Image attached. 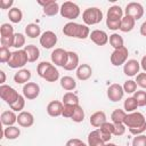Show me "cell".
<instances>
[{
	"label": "cell",
	"mask_w": 146,
	"mask_h": 146,
	"mask_svg": "<svg viewBox=\"0 0 146 146\" xmlns=\"http://www.w3.org/2000/svg\"><path fill=\"white\" fill-rule=\"evenodd\" d=\"M137 107H138V103H137V100L133 98V96H132V97H128V98L124 100V103H123V108H124V111H125L127 113L136 112Z\"/></svg>",
	"instance_id": "36"
},
{
	"label": "cell",
	"mask_w": 146,
	"mask_h": 146,
	"mask_svg": "<svg viewBox=\"0 0 146 146\" xmlns=\"http://www.w3.org/2000/svg\"><path fill=\"white\" fill-rule=\"evenodd\" d=\"M79 56L75 51H67V62L64 65V70L66 71H73L79 67Z\"/></svg>",
	"instance_id": "20"
},
{
	"label": "cell",
	"mask_w": 146,
	"mask_h": 146,
	"mask_svg": "<svg viewBox=\"0 0 146 146\" xmlns=\"http://www.w3.org/2000/svg\"><path fill=\"white\" fill-rule=\"evenodd\" d=\"M76 78L80 81H86L88 80L91 74H92V68L89 64H80L79 67L76 68Z\"/></svg>",
	"instance_id": "21"
},
{
	"label": "cell",
	"mask_w": 146,
	"mask_h": 146,
	"mask_svg": "<svg viewBox=\"0 0 146 146\" xmlns=\"http://www.w3.org/2000/svg\"><path fill=\"white\" fill-rule=\"evenodd\" d=\"M129 50L127 47H122L119 49H114V51L111 55V64L113 66H121L124 65L128 60Z\"/></svg>",
	"instance_id": "8"
},
{
	"label": "cell",
	"mask_w": 146,
	"mask_h": 146,
	"mask_svg": "<svg viewBox=\"0 0 146 146\" xmlns=\"http://www.w3.org/2000/svg\"><path fill=\"white\" fill-rule=\"evenodd\" d=\"M25 34L31 39L41 36V27L35 23H30L25 26Z\"/></svg>",
	"instance_id": "29"
},
{
	"label": "cell",
	"mask_w": 146,
	"mask_h": 146,
	"mask_svg": "<svg viewBox=\"0 0 146 146\" xmlns=\"http://www.w3.org/2000/svg\"><path fill=\"white\" fill-rule=\"evenodd\" d=\"M9 107H10V110L14 111V112H22L23 108L25 107V97L22 96V95H19L18 99H17L14 104H11Z\"/></svg>",
	"instance_id": "39"
},
{
	"label": "cell",
	"mask_w": 146,
	"mask_h": 146,
	"mask_svg": "<svg viewBox=\"0 0 146 146\" xmlns=\"http://www.w3.org/2000/svg\"><path fill=\"white\" fill-rule=\"evenodd\" d=\"M19 135H21V130L18 127L10 125V127H7L3 129V136L9 140H14V139L18 138Z\"/></svg>",
	"instance_id": "32"
},
{
	"label": "cell",
	"mask_w": 146,
	"mask_h": 146,
	"mask_svg": "<svg viewBox=\"0 0 146 146\" xmlns=\"http://www.w3.org/2000/svg\"><path fill=\"white\" fill-rule=\"evenodd\" d=\"M50 58H51V63L55 64V66L64 67V65L67 62V50H65L63 48H56L51 52Z\"/></svg>",
	"instance_id": "13"
},
{
	"label": "cell",
	"mask_w": 146,
	"mask_h": 146,
	"mask_svg": "<svg viewBox=\"0 0 146 146\" xmlns=\"http://www.w3.org/2000/svg\"><path fill=\"white\" fill-rule=\"evenodd\" d=\"M58 38L55 32L52 31H44L40 36V44L44 49H51L56 46Z\"/></svg>",
	"instance_id": "11"
},
{
	"label": "cell",
	"mask_w": 146,
	"mask_h": 146,
	"mask_svg": "<svg viewBox=\"0 0 146 146\" xmlns=\"http://www.w3.org/2000/svg\"><path fill=\"white\" fill-rule=\"evenodd\" d=\"M136 83L143 89H146V73H138L136 75Z\"/></svg>",
	"instance_id": "47"
},
{
	"label": "cell",
	"mask_w": 146,
	"mask_h": 146,
	"mask_svg": "<svg viewBox=\"0 0 146 146\" xmlns=\"http://www.w3.org/2000/svg\"><path fill=\"white\" fill-rule=\"evenodd\" d=\"M78 146H88V144H84L83 141H81V143H80V144H79Z\"/></svg>",
	"instance_id": "55"
},
{
	"label": "cell",
	"mask_w": 146,
	"mask_h": 146,
	"mask_svg": "<svg viewBox=\"0 0 146 146\" xmlns=\"http://www.w3.org/2000/svg\"><path fill=\"white\" fill-rule=\"evenodd\" d=\"M125 129H127V127L124 125V123H117V124H114L113 135H114V136H117V137H120V136L124 135V132H125Z\"/></svg>",
	"instance_id": "46"
},
{
	"label": "cell",
	"mask_w": 146,
	"mask_h": 146,
	"mask_svg": "<svg viewBox=\"0 0 146 146\" xmlns=\"http://www.w3.org/2000/svg\"><path fill=\"white\" fill-rule=\"evenodd\" d=\"M106 18L113 19V21H121L123 18V9L117 5L110 7L106 14Z\"/></svg>",
	"instance_id": "25"
},
{
	"label": "cell",
	"mask_w": 146,
	"mask_h": 146,
	"mask_svg": "<svg viewBox=\"0 0 146 146\" xmlns=\"http://www.w3.org/2000/svg\"><path fill=\"white\" fill-rule=\"evenodd\" d=\"M127 112L124 110H120V108H116L112 112L111 114V119H112V123L114 124H117V123H124V120H125V116H127Z\"/></svg>",
	"instance_id": "31"
},
{
	"label": "cell",
	"mask_w": 146,
	"mask_h": 146,
	"mask_svg": "<svg viewBox=\"0 0 146 146\" xmlns=\"http://www.w3.org/2000/svg\"><path fill=\"white\" fill-rule=\"evenodd\" d=\"M14 5V1L13 0H0V8L1 9H11Z\"/></svg>",
	"instance_id": "49"
},
{
	"label": "cell",
	"mask_w": 146,
	"mask_h": 146,
	"mask_svg": "<svg viewBox=\"0 0 146 146\" xmlns=\"http://www.w3.org/2000/svg\"><path fill=\"white\" fill-rule=\"evenodd\" d=\"M103 19V13L97 7H89L82 13V21L84 25H96Z\"/></svg>",
	"instance_id": "4"
},
{
	"label": "cell",
	"mask_w": 146,
	"mask_h": 146,
	"mask_svg": "<svg viewBox=\"0 0 146 146\" xmlns=\"http://www.w3.org/2000/svg\"><path fill=\"white\" fill-rule=\"evenodd\" d=\"M29 62L27 59V55L25 52L24 49H18L11 52L10 59L8 60V66L11 68H22L23 66H25V64Z\"/></svg>",
	"instance_id": "6"
},
{
	"label": "cell",
	"mask_w": 146,
	"mask_h": 146,
	"mask_svg": "<svg viewBox=\"0 0 146 146\" xmlns=\"http://www.w3.org/2000/svg\"><path fill=\"white\" fill-rule=\"evenodd\" d=\"M40 95V86L35 82H27L23 86V96L26 99H35Z\"/></svg>",
	"instance_id": "14"
},
{
	"label": "cell",
	"mask_w": 146,
	"mask_h": 146,
	"mask_svg": "<svg viewBox=\"0 0 146 146\" xmlns=\"http://www.w3.org/2000/svg\"><path fill=\"white\" fill-rule=\"evenodd\" d=\"M135 24H136V21L131 17V16H127L124 15L123 18L121 19V26H120V31L127 33V32H130L133 30L135 27Z\"/></svg>",
	"instance_id": "28"
},
{
	"label": "cell",
	"mask_w": 146,
	"mask_h": 146,
	"mask_svg": "<svg viewBox=\"0 0 146 146\" xmlns=\"http://www.w3.org/2000/svg\"><path fill=\"white\" fill-rule=\"evenodd\" d=\"M38 3L40 6H42L43 8V14L46 16H55L59 13L60 10V7L59 5L55 1V0H46V1H42V0H38Z\"/></svg>",
	"instance_id": "12"
},
{
	"label": "cell",
	"mask_w": 146,
	"mask_h": 146,
	"mask_svg": "<svg viewBox=\"0 0 146 146\" xmlns=\"http://www.w3.org/2000/svg\"><path fill=\"white\" fill-rule=\"evenodd\" d=\"M108 41H110V44H111L114 49H119V48L124 47V40H123V38H122L119 33H113V34H111L110 38H108Z\"/></svg>",
	"instance_id": "33"
},
{
	"label": "cell",
	"mask_w": 146,
	"mask_h": 146,
	"mask_svg": "<svg viewBox=\"0 0 146 146\" xmlns=\"http://www.w3.org/2000/svg\"><path fill=\"white\" fill-rule=\"evenodd\" d=\"M122 87L124 92L127 94H135L137 91V83L135 80H127Z\"/></svg>",
	"instance_id": "42"
},
{
	"label": "cell",
	"mask_w": 146,
	"mask_h": 146,
	"mask_svg": "<svg viewBox=\"0 0 146 146\" xmlns=\"http://www.w3.org/2000/svg\"><path fill=\"white\" fill-rule=\"evenodd\" d=\"M0 120H1V123L6 127H10V125H14L16 122H17V115L15 114L14 111H3L1 113V116H0Z\"/></svg>",
	"instance_id": "23"
},
{
	"label": "cell",
	"mask_w": 146,
	"mask_h": 146,
	"mask_svg": "<svg viewBox=\"0 0 146 146\" xmlns=\"http://www.w3.org/2000/svg\"><path fill=\"white\" fill-rule=\"evenodd\" d=\"M64 105H79V97L76 94L72 91H67L63 95V102Z\"/></svg>",
	"instance_id": "35"
},
{
	"label": "cell",
	"mask_w": 146,
	"mask_h": 146,
	"mask_svg": "<svg viewBox=\"0 0 146 146\" xmlns=\"http://www.w3.org/2000/svg\"><path fill=\"white\" fill-rule=\"evenodd\" d=\"M81 141H82V140H81V139H79V138H72V139L67 140V143H66V145H65V146H78Z\"/></svg>",
	"instance_id": "50"
},
{
	"label": "cell",
	"mask_w": 146,
	"mask_h": 146,
	"mask_svg": "<svg viewBox=\"0 0 146 146\" xmlns=\"http://www.w3.org/2000/svg\"><path fill=\"white\" fill-rule=\"evenodd\" d=\"M133 98L137 100L138 106H146V91L145 90H137L133 94Z\"/></svg>",
	"instance_id": "41"
},
{
	"label": "cell",
	"mask_w": 146,
	"mask_h": 146,
	"mask_svg": "<svg viewBox=\"0 0 146 146\" xmlns=\"http://www.w3.org/2000/svg\"><path fill=\"white\" fill-rule=\"evenodd\" d=\"M105 141L102 139L99 130H92L88 135V146H105Z\"/></svg>",
	"instance_id": "26"
},
{
	"label": "cell",
	"mask_w": 146,
	"mask_h": 146,
	"mask_svg": "<svg viewBox=\"0 0 146 146\" xmlns=\"http://www.w3.org/2000/svg\"><path fill=\"white\" fill-rule=\"evenodd\" d=\"M17 123H18V125H21L23 128H30L34 123V116L30 112L22 111L17 115Z\"/></svg>",
	"instance_id": "17"
},
{
	"label": "cell",
	"mask_w": 146,
	"mask_h": 146,
	"mask_svg": "<svg viewBox=\"0 0 146 146\" xmlns=\"http://www.w3.org/2000/svg\"><path fill=\"white\" fill-rule=\"evenodd\" d=\"M63 33L66 36H70V38L84 40V39L89 38L90 30L84 24H79V23H75V22H68V23H66L64 25Z\"/></svg>",
	"instance_id": "2"
},
{
	"label": "cell",
	"mask_w": 146,
	"mask_h": 146,
	"mask_svg": "<svg viewBox=\"0 0 146 146\" xmlns=\"http://www.w3.org/2000/svg\"><path fill=\"white\" fill-rule=\"evenodd\" d=\"M89 122H90V124H91L92 127L99 128V127L103 125L105 122H107V121H106V114H105V112H103V111H97V112H95V113L90 116Z\"/></svg>",
	"instance_id": "24"
},
{
	"label": "cell",
	"mask_w": 146,
	"mask_h": 146,
	"mask_svg": "<svg viewBox=\"0 0 146 146\" xmlns=\"http://www.w3.org/2000/svg\"><path fill=\"white\" fill-rule=\"evenodd\" d=\"M14 27L9 24V23H3L0 26V38H5V36H11L14 35Z\"/></svg>",
	"instance_id": "38"
},
{
	"label": "cell",
	"mask_w": 146,
	"mask_h": 146,
	"mask_svg": "<svg viewBox=\"0 0 146 146\" xmlns=\"http://www.w3.org/2000/svg\"><path fill=\"white\" fill-rule=\"evenodd\" d=\"M63 107L64 104L59 100H51L47 105V113L51 117H57L63 114Z\"/></svg>",
	"instance_id": "18"
},
{
	"label": "cell",
	"mask_w": 146,
	"mask_h": 146,
	"mask_svg": "<svg viewBox=\"0 0 146 146\" xmlns=\"http://www.w3.org/2000/svg\"><path fill=\"white\" fill-rule=\"evenodd\" d=\"M38 75L48 82H56L59 79V72L57 67L49 62H41L36 66Z\"/></svg>",
	"instance_id": "3"
},
{
	"label": "cell",
	"mask_w": 146,
	"mask_h": 146,
	"mask_svg": "<svg viewBox=\"0 0 146 146\" xmlns=\"http://www.w3.org/2000/svg\"><path fill=\"white\" fill-rule=\"evenodd\" d=\"M60 87L66 91H72L76 88V82L72 76L65 75L60 78Z\"/></svg>",
	"instance_id": "30"
},
{
	"label": "cell",
	"mask_w": 146,
	"mask_h": 146,
	"mask_svg": "<svg viewBox=\"0 0 146 146\" xmlns=\"http://www.w3.org/2000/svg\"><path fill=\"white\" fill-rule=\"evenodd\" d=\"M132 146H146V136L145 135L135 136L132 139Z\"/></svg>",
	"instance_id": "45"
},
{
	"label": "cell",
	"mask_w": 146,
	"mask_h": 146,
	"mask_svg": "<svg viewBox=\"0 0 146 146\" xmlns=\"http://www.w3.org/2000/svg\"><path fill=\"white\" fill-rule=\"evenodd\" d=\"M0 97L2 100H5L6 104H8L10 106L18 99L19 94L13 87H10L8 84H1L0 86Z\"/></svg>",
	"instance_id": "7"
},
{
	"label": "cell",
	"mask_w": 146,
	"mask_h": 146,
	"mask_svg": "<svg viewBox=\"0 0 146 146\" xmlns=\"http://www.w3.org/2000/svg\"><path fill=\"white\" fill-rule=\"evenodd\" d=\"M98 130H99V133H100L102 139L105 143H110V140L112 138V135H113V130H114V123H112V122H105L103 125H100L98 128Z\"/></svg>",
	"instance_id": "19"
},
{
	"label": "cell",
	"mask_w": 146,
	"mask_h": 146,
	"mask_svg": "<svg viewBox=\"0 0 146 146\" xmlns=\"http://www.w3.org/2000/svg\"><path fill=\"white\" fill-rule=\"evenodd\" d=\"M106 26H107L110 30H112V31L120 30L121 21H113V19H107V18H106Z\"/></svg>",
	"instance_id": "48"
},
{
	"label": "cell",
	"mask_w": 146,
	"mask_h": 146,
	"mask_svg": "<svg viewBox=\"0 0 146 146\" xmlns=\"http://www.w3.org/2000/svg\"><path fill=\"white\" fill-rule=\"evenodd\" d=\"M30 79H31V71L27 68H21L14 74V81L17 84H23V83L25 84L30 82Z\"/></svg>",
	"instance_id": "22"
},
{
	"label": "cell",
	"mask_w": 146,
	"mask_h": 146,
	"mask_svg": "<svg viewBox=\"0 0 146 146\" xmlns=\"http://www.w3.org/2000/svg\"><path fill=\"white\" fill-rule=\"evenodd\" d=\"M140 67L144 70V72L146 73V55L145 56H143V58H141V60H140Z\"/></svg>",
	"instance_id": "52"
},
{
	"label": "cell",
	"mask_w": 146,
	"mask_h": 146,
	"mask_svg": "<svg viewBox=\"0 0 146 146\" xmlns=\"http://www.w3.org/2000/svg\"><path fill=\"white\" fill-rule=\"evenodd\" d=\"M0 75H1L0 83H1V84H5V82H6V74H5V72H3V71H0Z\"/></svg>",
	"instance_id": "53"
},
{
	"label": "cell",
	"mask_w": 146,
	"mask_h": 146,
	"mask_svg": "<svg viewBox=\"0 0 146 146\" xmlns=\"http://www.w3.org/2000/svg\"><path fill=\"white\" fill-rule=\"evenodd\" d=\"M124 125L129 129L131 135H143V132L146 130V119L140 112L128 113L124 120Z\"/></svg>",
	"instance_id": "1"
},
{
	"label": "cell",
	"mask_w": 146,
	"mask_h": 146,
	"mask_svg": "<svg viewBox=\"0 0 146 146\" xmlns=\"http://www.w3.org/2000/svg\"><path fill=\"white\" fill-rule=\"evenodd\" d=\"M124 14L127 16H131L135 21H138L144 15V7L139 2H129L125 6Z\"/></svg>",
	"instance_id": "9"
},
{
	"label": "cell",
	"mask_w": 146,
	"mask_h": 146,
	"mask_svg": "<svg viewBox=\"0 0 146 146\" xmlns=\"http://www.w3.org/2000/svg\"><path fill=\"white\" fill-rule=\"evenodd\" d=\"M14 48H16L17 50L18 49H22L23 47H25V35L23 33H15L14 35V44H13Z\"/></svg>",
	"instance_id": "37"
},
{
	"label": "cell",
	"mask_w": 146,
	"mask_h": 146,
	"mask_svg": "<svg viewBox=\"0 0 146 146\" xmlns=\"http://www.w3.org/2000/svg\"><path fill=\"white\" fill-rule=\"evenodd\" d=\"M139 32H140V34H141L143 36H146V21L140 25V30H139Z\"/></svg>",
	"instance_id": "51"
},
{
	"label": "cell",
	"mask_w": 146,
	"mask_h": 146,
	"mask_svg": "<svg viewBox=\"0 0 146 146\" xmlns=\"http://www.w3.org/2000/svg\"><path fill=\"white\" fill-rule=\"evenodd\" d=\"M89 38L97 46H105L108 42V35L103 30H94V31H91Z\"/></svg>",
	"instance_id": "15"
},
{
	"label": "cell",
	"mask_w": 146,
	"mask_h": 146,
	"mask_svg": "<svg viewBox=\"0 0 146 146\" xmlns=\"http://www.w3.org/2000/svg\"><path fill=\"white\" fill-rule=\"evenodd\" d=\"M8 18H9V21L11 23H15V24L16 23H19L22 21V18H23V13H22V10L19 8L13 7L8 11Z\"/></svg>",
	"instance_id": "34"
},
{
	"label": "cell",
	"mask_w": 146,
	"mask_h": 146,
	"mask_svg": "<svg viewBox=\"0 0 146 146\" xmlns=\"http://www.w3.org/2000/svg\"><path fill=\"white\" fill-rule=\"evenodd\" d=\"M10 56H11V51L9 50V48L1 46V48H0V63H2V64L8 63V60L10 59Z\"/></svg>",
	"instance_id": "43"
},
{
	"label": "cell",
	"mask_w": 146,
	"mask_h": 146,
	"mask_svg": "<svg viewBox=\"0 0 146 146\" xmlns=\"http://www.w3.org/2000/svg\"><path fill=\"white\" fill-rule=\"evenodd\" d=\"M105 146H117L116 144H114V143H106L105 144Z\"/></svg>",
	"instance_id": "54"
},
{
	"label": "cell",
	"mask_w": 146,
	"mask_h": 146,
	"mask_svg": "<svg viewBox=\"0 0 146 146\" xmlns=\"http://www.w3.org/2000/svg\"><path fill=\"white\" fill-rule=\"evenodd\" d=\"M24 50L27 55V59L30 63H34L40 57V50L35 44H27L24 47Z\"/></svg>",
	"instance_id": "27"
},
{
	"label": "cell",
	"mask_w": 146,
	"mask_h": 146,
	"mask_svg": "<svg viewBox=\"0 0 146 146\" xmlns=\"http://www.w3.org/2000/svg\"><path fill=\"white\" fill-rule=\"evenodd\" d=\"M59 14L62 15V17L67 18L70 21H73V19L78 18L80 15V7L72 1H65L60 6Z\"/></svg>",
	"instance_id": "5"
},
{
	"label": "cell",
	"mask_w": 146,
	"mask_h": 146,
	"mask_svg": "<svg viewBox=\"0 0 146 146\" xmlns=\"http://www.w3.org/2000/svg\"><path fill=\"white\" fill-rule=\"evenodd\" d=\"M71 120L73 122H76V123H80V122H82L84 120V111H83L82 106L76 105L75 111H74V114H73V116H72Z\"/></svg>",
	"instance_id": "40"
},
{
	"label": "cell",
	"mask_w": 146,
	"mask_h": 146,
	"mask_svg": "<svg viewBox=\"0 0 146 146\" xmlns=\"http://www.w3.org/2000/svg\"><path fill=\"white\" fill-rule=\"evenodd\" d=\"M107 98L111 100V102H119L123 98L124 96V90H123V87L119 83H112L108 86L107 88Z\"/></svg>",
	"instance_id": "10"
},
{
	"label": "cell",
	"mask_w": 146,
	"mask_h": 146,
	"mask_svg": "<svg viewBox=\"0 0 146 146\" xmlns=\"http://www.w3.org/2000/svg\"><path fill=\"white\" fill-rule=\"evenodd\" d=\"M75 107H76V105H64L62 115L66 119H72V116L74 114V111H75Z\"/></svg>",
	"instance_id": "44"
},
{
	"label": "cell",
	"mask_w": 146,
	"mask_h": 146,
	"mask_svg": "<svg viewBox=\"0 0 146 146\" xmlns=\"http://www.w3.org/2000/svg\"><path fill=\"white\" fill-rule=\"evenodd\" d=\"M140 63L136 59H128L123 65V73L127 76H135L139 73Z\"/></svg>",
	"instance_id": "16"
}]
</instances>
